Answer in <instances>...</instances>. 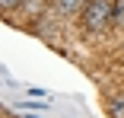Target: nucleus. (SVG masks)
Returning <instances> with one entry per match:
<instances>
[{"instance_id":"f257e3e1","label":"nucleus","mask_w":124,"mask_h":118,"mask_svg":"<svg viewBox=\"0 0 124 118\" xmlns=\"http://www.w3.org/2000/svg\"><path fill=\"white\" fill-rule=\"evenodd\" d=\"M111 0H89V3L83 7V22H86V29L89 32H99L105 26V22L111 19Z\"/></svg>"},{"instance_id":"f03ea898","label":"nucleus","mask_w":124,"mask_h":118,"mask_svg":"<svg viewBox=\"0 0 124 118\" xmlns=\"http://www.w3.org/2000/svg\"><path fill=\"white\" fill-rule=\"evenodd\" d=\"M111 118H124V96L111 99Z\"/></svg>"},{"instance_id":"7ed1b4c3","label":"nucleus","mask_w":124,"mask_h":118,"mask_svg":"<svg viewBox=\"0 0 124 118\" xmlns=\"http://www.w3.org/2000/svg\"><path fill=\"white\" fill-rule=\"evenodd\" d=\"M57 7L64 13H70V10H77V7H86V0H57Z\"/></svg>"},{"instance_id":"20e7f679","label":"nucleus","mask_w":124,"mask_h":118,"mask_svg":"<svg viewBox=\"0 0 124 118\" xmlns=\"http://www.w3.org/2000/svg\"><path fill=\"white\" fill-rule=\"evenodd\" d=\"M111 16H115L118 22L124 19V0H115V7H111Z\"/></svg>"},{"instance_id":"39448f33","label":"nucleus","mask_w":124,"mask_h":118,"mask_svg":"<svg viewBox=\"0 0 124 118\" xmlns=\"http://www.w3.org/2000/svg\"><path fill=\"white\" fill-rule=\"evenodd\" d=\"M22 3V0H0V7H3V10H13V7H19Z\"/></svg>"}]
</instances>
